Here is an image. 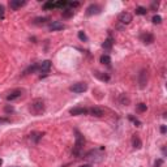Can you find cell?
I'll use <instances>...</instances> for the list:
<instances>
[{
	"label": "cell",
	"instance_id": "cell-6",
	"mask_svg": "<svg viewBox=\"0 0 167 167\" xmlns=\"http://www.w3.org/2000/svg\"><path fill=\"white\" fill-rule=\"evenodd\" d=\"M69 114L73 115V116H78V115H86L89 114V108L86 107H75L69 110Z\"/></svg>",
	"mask_w": 167,
	"mask_h": 167
},
{
	"label": "cell",
	"instance_id": "cell-32",
	"mask_svg": "<svg viewBox=\"0 0 167 167\" xmlns=\"http://www.w3.org/2000/svg\"><path fill=\"white\" fill-rule=\"evenodd\" d=\"M4 16H5V9H4L3 5H0V20H3Z\"/></svg>",
	"mask_w": 167,
	"mask_h": 167
},
{
	"label": "cell",
	"instance_id": "cell-34",
	"mask_svg": "<svg viewBox=\"0 0 167 167\" xmlns=\"http://www.w3.org/2000/svg\"><path fill=\"white\" fill-rule=\"evenodd\" d=\"M158 5H159V4H158V3H155V2H154V3H151V11H155V9L158 8Z\"/></svg>",
	"mask_w": 167,
	"mask_h": 167
},
{
	"label": "cell",
	"instance_id": "cell-37",
	"mask_svg": "<svg viewBox=\"0 0 167 167\" xmlns=\"http://www.w3.org/2000/svg\"><path fill=\"white\" fill-rule=\"evenodd\" d=\"M161 132L162 133H166V125H162V127H161Z\"/></svg>",
	"mask_w": 167,
	"mask_h": 167
},
{
	"label": "cell",
	"instance_id": "cell-29",
	"mask_svg": "<svg viewBox=\"0 0 167 167\" xmlns=\"http://www.w3.org/2000/svg\"><path fill=\"white\" fill-rule=\"evenodd\" d=\"M153 24H161V22H162V17L161 16H154V17H153Z\"/></svg>",
	"mask_w": 167,
	"mask_h": 167
},
{
	"label": "cell",
	"instance_id": "cell-5",
	"mask_svg": "<svg viewBox=\"0 0 167 167\" xmlns=\"http://www.w3.org/2000/svg\"><path fill=\"white\" fill-rule=\"evenodd\" d=\"M69 90L73 91V93H77V94H80V93H84V91L87 90V84H85V82L73 84V85L69 87Z\"/></svg>",
	"mask_w": 167,
	"mask_h": 167
},
{
	"label": "cell",
	"instance_id": "cell-14",
	"mask_svg": "<svg viewBox=\"0 0 167 167\" xmlns=\"http://www.w3.org/2000/svg\"><path fill=\"white\" fill-rule=\"evenodd\" d=\"M26 4V2H21V0H11L9 2V7L13 11H17V9H20L21 7H24Z\"/></svg>",
	"mask_w": 167,
	"mask_h": 167
},
{
	"label": "cell",
	"instance_id": "cell-38",
	"mask_svg": "<svg viewBox=\"0 0 167 167\" xmlns=\"http://www.w3.org/2000/svg\"><path fill=\"white\" fill-rule=\"evenodd\" d=\"M80 167H91L90 165H82V166H80Z\"/></svg>",
	"mask_w": 167,
	"mask_h": 167
},
{
	"label": "cell",
	"instance_id": "cell-3",
	"mask_svg": "<svg viewBox=\"0 0 167 167\" xmlns=\"http://www.w3.org/2000/svg\"><path fill=\"white\" fill-rule=\"evenodd\" d=\"M147 78H149V75H147V71L146 69H141L140 73H138V86L141 87V89H144L146 85H147Z\"/></svg>",
	"mask_w": 167,
	"mask_h": 167
},
{
	"label": "cell",
	"instance_id": "cell-19",
	"mask_svg": "<svg viewBox=\"0 0 167 167\" xmlns=\"http://www.w3.org/2000/svg\"><path fill=\"white\" fill-rule=\"evenodd\" d=\"M119 102H120L122 105H125V106H127V105H129L131 99H129V97H128V95H125V94H120V95H119Z\"/></svg>",
	"mask_w": 167,
	"mask_h": 167
},
{
	"label": "cell",
	"instance_id": "cell-16",
	"mask_svg": "<svg viewBox=\"0 0 167 167\" xmlns=\"http://www.w3.org/2000/svg\"><path fill=\"white\" fill-rule=\"evenodd\" d=\"M42 136H43V133H41V132H33V133L29 134V138H30V141H33L34 144H37V142H38L41 138H42Z\"/></svg>",
	"mask_w": 167,
	"mask_h": 167
},
{
	"label": "cell",
	"instance_id": "cell-36",
	"mask_svg": "<svg viewBox=\"0 0 167 167\" xmlns=\"http://www.w3.org/2000/svg\"><path fill=\"white\" fill-rule=\"evenodd\" d=\"M9 122V119L7 118H0V124H3V123H8Z\"/></svg>",
	"mask_w": 167,
	"mask_h": 167
},
{
	"label": "cell",
	"instance_id": "cell-2",
	"mask_svg": "<svg viewBox=\"0 0 167 167\" xmlns=\"http://www.w3.org/2000/svg\"><path fill=\"white\" fill-rule=\"evenodd\" d=\"M75 132H76V142H75V146H73L72 154L78 157L81 154V150L84 147V144H85V140H84V136L78 131H75Z\"/></svg>",
	"mask_w": 167,
	"mask_h": 167
},
{
	"label": "cell",
	"instance_id": "cell-39",
	"mask_svg": "<svg viewBox=\"0 0 167 167\" xmlns=\"http://www.w3.org/2000/svg\"><path fill=\"white\" fill-rule=\"evenodd\" d=\"M2 163H3V161H2V159H0V166H2Z\"/></svg>",
	"mask_w": 167,
	"mask_h": 167
},
{
	"label": "cell",
	"instance_id": "cell-20",
	"mask_svg": "<svg viewBox=\"0 0 167 167\" xmlns=\"http://www.w3.org/2000/svg\"><path fill=\"white\" fill-rule=\"evenodd\" d=\"M134 12H136V15H140V16H144L147 13V9L144 8V7H137L136 9H134Z\"/></svg>",
	"mask_w": 167,
	"mask_h": 167
},
{
	"label": "cell",
	"instance_id": "cell-11",
	"mask_svg": "<svg viewBox=\"0 0 167 167\" xmlns=\"http://www.w3.org/2000/svg\"><path fill=\"white\" fill-rule=\"evenodd\" d=\"M140 38H141V41L145 44H151L153 42H154V35H153L151 33H147V31H146V33H144V34H141Z\"/></svg>",
	"mask_w": 167,
	"mask_h": 167
},
{
	"label": "cell",
	"instance_id": "cell-24",
	"mask_svg": "<svg viewBox=\"0 0 167 167\" xmlns=\"http://www.w3.org/2000/svg\"><path fill=\"white\" fill-rule=\"evenodd\" d=\"M66 7H68V2H66V0L55 3V8H66Z\"/></svg>",
	"mask_w": 167,
	"mask_h": 167
},
{
	"label": "cell",
	"instance_id": "cell-13",
	"mask_svg": "<svg viewBox=\"0 0 167 167\" xmlns=\"http://www.w3.org/2000/svg\"><path fill=\"white\" fill-rule=\"evenodd\" d=\"M89 114L91 116H97V118H101L105 115V110L101 108V107H91L89 108Z\"/></svg>",
	"mask_w": 167,
	"mask_h": 167
},
{
	"label": "cell",
	"instance_id": "cell-21",
	"mask_svg": "<svg viewBox=\"0 0 167 167\" xmlns=\"http://www.w3.org/2000/svg\"><path fill=\"white\" fill-rule=\"evenodd\" d=\"M101 63L102 64H106V66H110L111 58L108 56V55H102V56H101Z\"/></svg>",
	"mask_w": 167,
	"mask_h": 167
},
{
	"label": "cell",
	"instance_id": "cell-8",
	"mask_svg": "<svg viewBox=\"0 0 167 167\" xmlns=\"http://www.w3.org/2000/svg\"><path fill=\"white\" fill-rule=\"evenodd\" d=\"M119 21L122 24H129L132 21V15L129 12H122L119 15Z\"/></svg>",
	"mask_w": 167,
	"mask_h": 167
},
{
	"label": "cell",
	"instance_id": "cell-15",
	"mask_svg": "<svg viewBox=\"0 0 167 167\" xmlns=\"http://www.w3.org/2000/svg\"><path fill=\"white\" fill-rule=\"evenodd\" d=\"M132 146L134 147V149H141V146H142L141 138L138 137V136H136V134L132 137Z\"/></svg>",
	"mask_w": 167,
	"mask_h": 167
},
{
	"label": "cell",
	"instance_id": "cell-40",
	"mask_svg": "<svg viewBox=\"0 0 167 167\" xmlns=\"http://www.w3.org/2000/svg\"><path fill=\"white\" fill-rule=\"evenodd\" d=\"M9 167H17V166H9Z\"/></svg>",
	"mask_w": 167,
	"mask_h": 167
},
{
	"label": "cell",
	"instance_id": "cell-7",
	"mask_svg": "<svg viewBox=\"0 0 167 167\" xmlns=\"http://www.w3.org/2000/svg\"><path fill=\"white\" fill-rule=\"evenodd\" d=\"M102 8L98 5V4H91V5L87 7L86 9V15L87 16H93V15H98V13H101Z\"/></svg>",
	"mask_w": 167,
	"mask_h": 167
},
{
	"label": "cell",
	"instance_id": "cell-31",
	"mask_svg": "<svg viewBox=\"0 0 167 167\" xmlns=\"http://www.w3.org/2000/svg\"><path fill=\"white\" fill-rule=\"evenodd\" d=\"M4 111H5L7 114H11V112H13V111H15V108H13V106L8 105V106H5V108H4Z\"/></svg>",
	"mask_w": 167,
	"mask_h": 167
},
{
	"label": "cell",
	"instance_id": "cell-22",
	"mask_svg": "<svg viewBox=\"0 0 167 167\" xmlns=\"http://www.w3.org/2000/svg\"><path fill=\"white\" fill-rule=\"evenodd\" d=\"M73 13H75V12H73V9H64V11H63V17L64 18H71L72 16H73Z\"/></svg>",
	"mask_w": 167,
	"mask_h": 167
},
{
	"label": "cell",
	"instance_id": "cell-10",
	"mask_svg": "<svg viewBox=\"0 0 167 167\" xmlns=\"http://www.w3.org/2000/svg\"><path fill=\"white\" fill-rule=\"evenodd\" d=\"M48 29L51 31H58V30L66 29V25L62 24V22H59V21H54V22H51V24L48 25Z\"/></svg>",
	"mask_w": 167,
	"mask_h": 167
},
{
	"label": "cell",
	"instance_id": "cell-35",
	"mask_svg": "<svg viewBox=\"0 0 167 167\" xmlns=\"http://www.w3.org/2000/svg\"><path fill=\"white\" fill-rule=\"evenodd\" d=\"M129 119H131V120H132V122H133L134 124H137V125H140V124H141V123H140V122H138V120H137L136 118H133V116H129Z\"/></svg>",
	"mask_w": 167,
	"mask_h": 167
},
{
	"label": "cell",
	"instance_id": "cell-9",
	"mask_svg": "<svg viewBox=\"0 0 167 167\" xmlns=\"http://www.w3.org/2000/svg\"><path fill=\"white\" fill-rule=\"evenodd\" d=\"M21 94H22V90H21V89H15V90H12V91L7 95V101H9V102L15 101V99H17V98H20Z\"/></svg>",
	"mask_w": 167,
	"mask_h": 167
},
{
	"label": "cell",
	"instance_id": "cell-23",
	"mask_svg": "<svg viewBox=\"0 0 167 167\" xmlns=\"http://www.w3.org/2000/svg\"><path fill=\"white\" fill-rule=\"evenodd\" d=\"M37 69H38V64H33V66L29 67V68H27L26 71H25V75H29V73H34Z\"/></svg>",
	"mask_w": 167,
	"mask_h": 167
},
{
	"label": "cell",
	"instance_id": "cell-27",
	"mask_svg": "<svg viewBox=\"0 0 167 167\" xmlns=\"http://www.w3.org/2000/svg\"><path fill=\"white\" fill-rule=\"evenodd\" d=\"M78 38H80L82 42H86L87 41V37H86V34L84 33V31H78Z\"/></svg>",
	"mask_w": 167,
	"mask_h": 167
},
{
	"label": "cell",
	"instance_id": "cell-26",
	"mask_svg": "<svg viewBox=\"0 0 167 167\" xmlns=\"http://www.w3.org/2000/svg\"><path fill=\"white\" fill-rule=\"evenodd\" d=\"M146 105L145 103H138L137 105V111H138V112H145V111H146Z\"/></svg>",
	"mask_w": 167,
	"mask_h": 167
},
{
	"label": "cell",
	"instance_id": "cell-1",
	"mask_svg": "<svg viewBox=\"0 0 167 167\" xmlns=\"http://www.w3.org/2000/svg\"><path fill=\"white\" fill-rule=\"evenodd\" d=\"M30 112L35 115V116H38V115H42L44 112V110H46V105H44V101L42 99V98H35L31 101V103H30Z\"/></svg>",
	"mask_w": 167,
	"mask_h": 167
},
{
	"label": "cell",
	"instance_id": "cell-28",
	"mask_svg": "<svg viewBox=\"0 0 167 167\" xmlns=\"http://www.w3.org/2000/svg\"><path fill=\"white\" fill-rule=\"evenodd\" d=\"M78 5H80V3H77V2H68V7H69V9L77 8Z\"/></svg>",
	"mask_w": 167,
	"mask_h": 167
},
{
	"label": "cell",
	"instance_id": "cell-33",
	"mask_svg": "<svg viewBox=\"0 0 167 167\" xmlns=\"http://www.w3.org/2000/svg\"><path fill=\"white\" fill-rule=\"evenodd\" d=\"M162 165H163V159H158V161H155L154 167H161Z\"/></svg>",
	"mask_w": 167,
	"mask_h": 167
},
{
	"label": "cell",
	"instance_id": "cell-12",
	"mask_svg": "<svg viewBox=\"0 0 167 167\" xmlns=\"http://www.w3.org/2000/svg\"><path fill=\"white\" fill-rule=\"evenodd\" d=\"M51 66H52V64H51L50 60H44V62H42L39 66H38V69H39L42 73H47L50 69H51Z\"/></svg>",
	"mask_w": 167,
	"mask_h": 167
},
{
	"label": "cell",
	"instance_id": "cell-30",
	"mask_svg": "<svg viewBox=\"0 0 167 167\" xmlns=\"http://www.w3.org/2000/svg\"><path fill=\"white\" fill-rule=\"evenodd\" d=\"M46 21H48V18H46V17H43V18H35L34 24H44Z\"/></svg>",
	"mask_w": 167,
	"mask_h": 167
},
{
	"label": "cell",
	"instance_id": "cell-25",
	"mask_svg": "<svg viewBox=\"0 0 167 167\" xmlns=\"http://www.w3.org/2000/svg\"><path fill=\"white\" fill-rule=\"evenodd\" d=\"M52 8H55V3L54 2H47V3L43 4V9H44V11H48V9H52Z\"/></svg>",
	"mask_w": 167,
	"mask_h": 167
},
{
	"label": "cell",
	"instance_id": "cell-4",
	"mask_svg": "<svg viewBox=\"0 0 167 167\" xmlns=\"http://www.w3.org/2000/svg\"><path fill=\"white\" fill-rule=\"evenodd\" d=\"M102 151H103V147H99V149H94V150H90L87 154L85 155V158L86 159H89V161H93V162H97V161H99L97 157H102Z\"/></svg>",
	"mask_w": 167,
	"mask_h": 167
},
{
	"label": "cell",
	"instance_id": "cell-18",
	"mask_svg": "<svg viewBox=\"0 0 167 167\" xmlns=\"http://www.w3.org/2000/svg\"><path fill=\"white\" fill-rule=\"evenodd\" d=\"M94 75L99 78V80H102V81H110V76L108 75H106V73H102V72H94Z\"/></svg>",
	"mask_w": 167,
	"mask_h": 167
},
{
	"label": "cell",
	"instance_id": "cell-17",
	"mask_svg": "<svg viewBox=\"0 0 167 167\" xmlns=\"http://www.w3.org/2000/svg\"><path fill=\"white\" fill-rule=\"evenodd\" d=\"M112 46H114V39L111 38V37H108V38L102 43V47H103L105 50H107V51H110L111 48H112Z\"/></svg>",
	"mask_w": 167,
	"mask_h": 167
}]
</instances>
